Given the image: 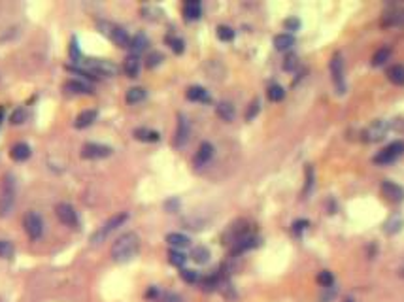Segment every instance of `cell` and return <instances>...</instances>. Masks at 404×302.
<instances>
[{
  "label": "cell",
  "mask_w": 404,
  "mask_h": 302,
  "mask_svg": "<svg viewBox=\"0 0 404 302\" xmlns=\"http://www.w3.org/2000/svg\"><path fill=\"white\" fill-rule=\"evenodd\" d=\"M138 251H140V238H138L136 233L121 234V236L114 242L112 249H110L112 259H114L116 263H129V261H132L134 257L138 255Z\"/></svg>",
  "instance_id": "obj_1"
},
{
  "label": "cell",
  "mask_w": 404,
  "mask_h": 302,
  "mask_svg": "<svg viewBox=\"0 0 404 302\" xmlns=\"http://www.w3.org/2000/svg\"><path fill=\"white\" fill-rule=\"evenodd\" d=\"M16 206V178L6 174L0 185V217H8Z\"/></svg>",
  "instance_id": "obj_2"
},
{
  "label": "cell",
  "mask_w": 404,
  "mask_h": 302,
  "mask_svg": "<svg viewBox=\"0 0 404 302\" xmlns=\"http://www.w3.org/2000/svg\"><path fill=\"white\" fill-rule=\"evenodd\" d=\"M98 29L104 36H108L117 47H129L131 46V38L123 27L112 23V21H98Z\"/></svg>",
  "instance_id": "obj_3"
},
{
  "label": "cell",
  "mask_w": 404,
  "mask_h": 302,
  "mask_svg": "<svg viewBox=\"0 0 404 302\" xmlns=\"http://www.w3.org/2000/svg\"><path fill=\"white\" fill-rule=\"evenodd\" d=\"M127 219H129V214H127V212H121V214L112 216L108 221L102 225L100 229H98V231H96V233L91 236V244H93V246H98L100 242H104L110 236V234L116 231L117 227H121V225H123Z\"/></svg>",
  "instance_id": "obj_4"
},
{
  "label": "cell",
  "mask_w": 404,
  "mask_h": 302,
  "mask_svg": "<svg viewBox=\"0 0 404 302\" xmlns=\"http://www.w3.org/2000/svg\"><path fill=\"white\" fill-rule=\"evenodd\" d=\"M85 70L87 72H91L94 78L98 79V76H106V78L117 76L119 66H117L116 62L104 61V59H89V61L85 62Z\"/></svg>",
  "instance_id": "obj_5"
},
{
  "label": "cell",
  "mask_w": 404,
  "mask_h": 302,
  "mask_svg": "<svg viewBox=\"0 0 404 302\" xmlns=\"http://www.w3.org/2000/svg\"><path fill=\"white\" fill-rule=\"evenodd\" d=\"M331 74H333V83L336 93H346V78H344V59L340 53H334L331 59Z\"/></svg>",
  "instance_id": "obj_6"
},
{
  "label": "cell",
  "mask_w": 404,
  "mask_h": 302,
  "mask_svg": "<svg viewBox=\"0 0 404 302\" xmlns=\"http://www.w3.org/2000/svg\"><path fill=\"white\" fill-rule=\"evenodd\" d=\"M23 227L25 233L29 234L31 240H38L42 233H44V221L36 212H27L23 217Z\"/></svg>",
  "instance_id": "obj_7"
},
{
  "label": "cell",
  "mask_w": 404,
  "mask_h": 302,
  "mask_svg": "<svg viewBox=\"0 0 404 302\" xmlns=\"http://www.w3.org/2000/svg\"><path fill=\"white\" fill-rule=\"evenodd\" d=\"M404 153V142L402 140H398V142H393V144H389L383 151H380L378 155L374 157V163L378 164H389L396 161L398 157Z\"/></svg>",
  "instance_id": "obj_8"
},
{
  "label": "cell",
  "mask_w": 404,
  "mask_h": 302,
  "mask_svg": "<svg viewBox=\"0 0 404 302\" xmlns=\"http://www.w3.org/2000/svg\"><path fill=\"white\" fill-rule=\"evenodd\" d=\"M389 127L391 125L387 121H383V119H378V121H374L365 132H363V140L368 142V144H376V142H381V140L385 138V134H387Z\"/></svg>",
  "instance_id": "obj_9"
},
{
  "label": "cell",
  "mask_w": 404,
  "mask_h": 302,
  "mask_svg": "<svg viewBox=\"0 0 404 302\" xmlns=\"http://www.w3.org/2000/svg\"><path fill=\"white\" fill-rule=\"evenodd\" d=\"M110 155H112V147L102 146V144L89 142V144L81 147V157L83 159H106Z\"/></svg>",
  "instance_id": "obj_10"
},
{
  "label": "cell",
  "mask_w": 404,
  "mask_h": 302,
  "mask_svg": "<svg viewBox=\"0 0 404 302\" xmlns=\"http://www.w3.org/2000/svg\"><path fill=\"white\" fill-rule=\"evenodd\" d=\"M55 214H57V217H59V221H61V223L68 225V227H76V225H78V212L74 210V206L66 204V202L57 204Z\"/></svg>",
  "instance_id": "obj_11"
},
{
  "label": "cell",
  "mask_w": 404,
  "mask_h": 302,
  "mask_svg": "<svg viewBox=\"0 0 404 302\" xmlns=\"http://www.w3.org/2000/svg\"><path fill=\"white\" fill-rule=\"evenodd\" d=\"M191 136V125L187 121V117L183 114L178 116V129L174 134V146L176 147H183L187 144V140Z\"/></svg>",
  "instance_id": "obj_12"
},
{
  "label": "cell",
  "mask_w": 404,
  "mask_h": 302,
  "mask_svg": "<svg viewBox=\"0 0 404 302\" xmlns=\"http://www.w3.org/2000/svg\"><path fill=\"white\" fill-rule=\"evenodd\" d=\"M381 193H383V196H385L389 202H393V204H398V202L404 200V189L400 185L393 183V181H383V183H381Z\"/></svg>",
  "instance_id": "obj_13"
},
{
  "label": "cell",
  "mask_w": 404,
  "mask_h": 302,
  "mask_svg": "<svg viewBox=\"0 0 404 302\" xmlns=\"http://www.w3.org/2000/svg\"><path fill=\"white\" fill-rule=\"evenodd\" d=\"M214 146H212L210 142H202L200 147H198V151H196V155H194V166L196 168H202V166H206V164L212 161V157H214Z\"/></svg>",
  "instance_id": "obj_14"
},
{
  "label": "cell",
  "mask_w": 404,
  "mask_h": 302,
  "mask_svg": "<svg viewBox=\"0 0 404 302\" xmlns=\"http://www.w3.org/2000/svg\"><path fill=\"white\" fill-rule=\"evenodd\" d=\"M183 16L187 21H196L202 16V6L198 0H187L183 4Z\"/></svg>",
  "instance_id": "obj_15"
},
{
  "label": "cell",
  "mask_w": 404,
  "mask_h": 302,
  "mask_svg": "<svg viewBox=\"0 0 404 302\" xmlns=\"http://www.w3.org/2000/svg\"><path fill=\"white\" fill-rule=\"evenodd\" d=\"M259 240H257L255 236H251V234H246L244 238H240L238 242H234L233 244V253L234 255H238V253H244V251H248V249L255 248Z\"/></svg>",
  "instance_id": "obj_16"
},
{
  "label": "cell",
  "mask_w": 404,
  "mask_h": 302,
  "mask_svg": "<svg viewBox=\"0 0 404 302\" xmlns=\"http://www.w3.org/2000/svg\"><path fill=\"white\" fill-rule=\"evenodd\" d=\"M96 116H98L96 110H83V112L76 117V121H74L76 129H87V127H91V125L96 121Z\"/></svg>",
  "instance_id": "obj_17"
},
{
  "label": "cell",
  "mask_w": 404,
  "mask_h": 302,
  "mask_svg": "<svg viewBox=\"0 0 404 302\" xmlns=\"http://www.w3.org/2000/svg\"><path fill=\"white\" fill-rule=\"evenodd\" d=\"M123 70L129 78H136L140 74V59L136 55H129L123 62Z\"/></svg>",
  "instance_id": "obj_18"
},
{
  "label": "cell",
  "mask_w": 404,
  "mask_h": 302,
  "mask_svg": "<svg viewBox=\"0 0 404 302\" xmlns=\"http://www.w3.org/2000/svg\"><path fill=\"white\" fill-rule=\"evenodd\" d=\"M148 46H149L148 36H146L144 32H138V34H136V36L131 40V46H129V47L132 49V55H136V57H138L142 51H146V49H148Z\"/></svg>",
  "instance_id": "obj_19"
},
{
  "label": "cell",
  "mask_w": 404,
  "mask_h": 302,
  "mask_svg": "<svg viewBox=\"0 0 404 302\" xmlns=\"http://www.w3.org/2000/svg\"><path fill=\"white\" fill-rule=\"evenodd\" d=\"M64 89L72 94H93V89L85 83H81L78 79H68L66 83H64Z\"/></svg>",
  "instance_id": "obj_20"
},
{
  "label": "cell",
  "mask_w": 404,
  "mask_h": 302,
  "mask_svg": "<svg viewBox=\"0 0 404 302\" xmlns=\"http://www.w3.org/2000/svg\"><path fill=\"white\" fill-rule=\"evenodd\" d=\"M10 157L17 161V163H21V161H27L29 157H31V147L23 144V142H19L16 146L12 147V151H10Z\"/></svg>",
  "instance_id": "obj_21"
},
{
  "label": "cell",
  "mask_w": 404,
  "mask_h": 302,
  "mask_svg": "<svg viewBox=\"0 0 404 302\" xmlns=\"http://www.w3.org/2000/svg\"><path fill=\"white\" fill-rule=\"evenodd\" d=\"M166 242L172 246V249H183V248H189V246H191V240L187 238L185 234H179V233L166 234Z\"/></svg>",
  "instance_id": "obj_22"
},
{
  "label": "cell",
  "mask_w": 404,
  "mask_h": 302,
  "mask_svg": "<svg viewBox=\"0 0 404 302\" xmlns=\"http://www.w3.org/2000/svg\"><path fill=\"white\" fill-rule=\"evenodd\" d=\"M187 98L193 102H210V96H208V91L200 85H193L187 89Z\"/></svg>",
  "instance_id": "obj_23"
},
{
  "label": "cell",
  "mask_w": 404,
  "mask_h": 302,
  "mask_svg": "<svg viewBox=\"0 0 404 302\" xmlns=\"http://www.w3.org/2000/svg\"><path fill=\"white\" fill-rule=\"evenodd\" d=\"M295 46V38H293V34H278L276 38H274V47L278 49V51H289L291 47Z\"/></svg>",
  "instance_id": "obj_24"
},
{
  "label": "cell",
  "mask_w": 404,
  "mask_h": 302,
  "mask_svg": "<svg viewBox=\"0 0 404 302\" xmlns=\"http://www.w3.org/2000/svg\"><path fill=\"white\" fill-rule=\"evenodd\" d=\"M387 78L391 83L395 85H404V66L402 64H395L387 70Z\"/></svg>",
  "instance_id": "obj_25"
},
{
  "label": "cell",
  "mask_w": 404,
  "mask_h": 302,
  "mask_svg": "<svg viewBox=\"0 0 404 302\" xmlns=\"http://www.w3.org/2000/svg\"><path fill=\"white\" fill-rule=\"evenodd\" d=\"M218 116L223 119V121H233L234 116H236V112H234V106L231 102H219L218 104Z\"/></svg>",
  "instance_id": "obj_26"
},
{
  "label": "cell",
  "mask_w": 404,
  "mask_h": 302,
  "mask_svg": "<svg viewBox=\"0 0 404 302\" xmlns=\"http://www.w3.org/2000/svg\"><path fill=\"white\" fill-rule=\"evenodd\" d=\"M383 229H385V233H387V234L398 233V231L402 229V217L398 216V214H393V216H391L387 221H385Z\"/></svg>",
  "instance_id": "obj_27"
},
{
  "label": "cell",
  "mask_w": 404,
  "mask_h": 302,
  "mask_svg": "<svg viewBox=\"0 0 404 302\" xmlns=\"http://www.w3.org/2000/svg\"><path fill=\"white\" fill-rule=\"evenodd\" d=\"M191 259L198 264H206L210 261V251L204 248V246H196V248H193V251H191Z\"/></svg>",
  "instance_id": "obj_28"
},
{
  "label": "cell",
  "mask_w": 404,
  "mask_h": 302,
  "mask_svg": "<svg viewBox=\"0 0 404 302\" xmlns=\"http://www.w3.org/2000/svg\"><path fill=\"white\" fill-rule=\"evenodd\" d=\"M134 138L140 140V142H157L161 136H159V132L149 131V129H136L134 131Z\"/></svg>",
  "instance_id": "obj_29"
},
{
  "label": "cell",
  "mask_w": 404,
  "mask_h": 302,
  "mask_svg": "<svg viewBox=\"0 0 404 302\" xmlns=\"http://www.w3.org/2000/svg\"><path fill=\"white\" fill-rule=\"evenodd\" d=\"M144 98H146V89H142V87H131L127 91V102L129 104H138Z\"/></svg>",
  "instance_id": "obj_30"
},
{
  "label": "cell",
  "mask_w": 404,
  "mask_h": 302,
  "mask_svg": "<svg viewBox=\"0 0 404 302\" xmlns=\"http://www.w3.org/2000/svg\"><path fill=\"white\" fill-rule=\"evenodd\" d=\"M168 261H170V264L181 268V266L187 263V255L185 253H181L179 249H170V251H168Z\"/></svg>",
  "instance_id": "obj_31"
},
{
  "label": "cell",
  "mask_w": 404,
  "mask_h": 302,
  "mask_svg": "<svg viewBox=\"0 0 404 302\" xmlns=\"http://www.w3.org/2000/svg\"><path fill=\"white\" fill-rule=\"evenodd\" d=\"M389 57H391V49H389V47H381V49H378V51L374 53L372 64H374V66H381L383 62L387 61Z\"/></svg>",
  "instance_id": "obj_32"
},
{
  "label": "cell",
  "mask_w": 404,
  "mask_h": 302,
  "mask_svg": "<svg viewBox=\"0 0 404 302\" xmlns=\"http://www.w3.org/2000/svg\"><path fill=\"white\" fill-rule=\"evenodd\" d=\"M268 98L272 102H280L285 98V91H283V87L278 85V83H274V85L268 87Z\"/></svg>",
  "instance_id": "obj_33"
},
{
  "label": "cell",
  "mask_w": 404,
  "mask_h": 302,
  "mask_svg": "<svg viewBox=\"0 0 404 302\" xmlns=\"http://www.w3.org/2000/svg\"><path fill=\"white\" fill-rule=\"evenodd\" d=\"M14 244L8 240H0V259H12L14 257Z\"/></svg>",
  "instance_id": "obj_34"
},
{
  "label": "cell",
  "mask_w": 404,
  "mask_h": 302,
  "mask_svg": "<svg viewBox=\"0 0 404 302\" xmlns=\"http://www.w3.org/2000/svg\"><path fill=\"white\" fill-rule=\"evenodd\" d=\"M166 44L172 47V51L174 53H183V49H185V44H183V40L181 38H174V36H166Z\"/></svg>",
  "instance_id": "obj_35"
},
{
  "label": "cell",
  "mask_w": 404,
  "mask_h": 302,
  "mask_svg": "<svg viewBox=\"0 0 404 302\" xmlns=\"http://www.w3.org/2000/svg\"><path fill=\"white\" fill-rule=\"evenodd\" d=\"M318 283L321 287H331V285H334V276H333V272H329V270H323V272H319L318 274Z\"/></svg>",
  "instance_id": "obj_36"
},
{
  "label": "cell",
  "mask_w": 404,
  "mask_h": 302,
  "mask_svg": "<svg viewBox=\"0 0 404 302\" xmlns=\"http://www.w3.org/2000/svg\"><path fill=\"white\" fill-rule=\"evenodd\" d=\"M218 38L221 42H231L234 38V31L227 25H219L218 27Z\"/></svg>",
  "instance_id": "obj_37"
},
{
  "label": "cell",
  "mask_w": 404,
  "mask_h": 302,
  "mask_svg": "<svg viewBox=\"0 0 404 302\" xmlns=\"http://www.w3.org/2000/svg\"><path fill=\"white\" fill-rule=\"evenodd\" d=\"M334 296H336V287H323V293L319 296V302H333Z\"/></svg>",
  "instance_id": "obj_38"
},
{
  "label": "cell",
  "mask_w": 404,
  "mask_h": 302,
  "mask_svg": "<svg viewBox=\"0 0 404 302\" xmlns=\"http://www.w3.org/2000/svg\"><path fill=\"white\" fill-rule=\"evenodd\" d=\"M179 276H181V279L187 281V283H196V281H198V274L194 270H189V268H181Z\"/></svg>",
  "instance_id": "obj_39"
},
{
  "label": "cell",
  "mask_w": 404,
  "mask_h": 302,
  "mask_svg": "<svg viewBox=\"0 0 404 302\" xmlns=\"http://www.w3.org/2000/svg\"><path fill=\"white\" fill-rule=\"evenodd\" d=\"M304 172H306V185H304V194H308L312 191V187H314V168L308 164Z\"/></svg>",
  "instance_id": "obj_40"
},
{
  "label": "cell",
  "mask_w": 404,
  "mask_h": 302,
  "mask_svg": "<svg viewBox=\"0 0 404 302\" xmlns=\"http://www.w3.org/2000/svg\"><path fill=\"white\" fill-rule=\"evenodd\" d=\"M259 110H261V102L257 100H253L251 102V104H249V108H248V112H246V119H248V121H251V119H253V117L257 116V114H259Z\"/></svg>",
  "instance_id": "obj_41"
},
{
  "label": "cell",
  "mask_w": 404,
  "mask_h": 302,
  "mask_svg": "<svg viewBox=\"0 0 404 302\" xmlns=\"http://www.w3.org/2000/svg\"><path fill=\"white\" fill-rule=\"evenodd\" d=\"M25 119H27V112L23 108H17L14 114H12V123L14 125H21L25 123Z\"/></svg>",
  "instance_id": "obj_42"
},
{
  "label": "cell",
  "mask_w": 404,
  "mask_h": 302,
  "mask_svg": "<svg viewBox=\"0 0 404 302\" xmlns=\"http://www.w3.org/2000/svg\"><path fill=\"white\" fill-rule=\"evenodd\" d=\"M161 62H163V55L161 53H151V55H148V62H146V64H148L149 68H153V66H157V64H161Z\"/></svg>",
  "instance_id": "obj_43"
},
{
  "label": "cell",
  "mask_w": 404,
  "mask_h": 302,
  "mask_svg": "<svg viewBox=\"0 0 404 302\" xmlns=\"http://www.w3.org/2000/svg\"><path fill=\"white\" fill-rule=\"evenodd\" d=\"M283 25H285V29H287V31L295 32V31H298V27H300V21H298L296 17H289V19H285V21H283Z\"/></svg>",
  "instance_id": "obj_44"
},
{
  "label": "cell",
  "mask_w": 404,
  "mask_h": 302,
  "mask_svg": "<svg viewBox=\"0 0 404 302\" xmlns=\"http://www.w3.org/2000/svg\"><path fill=\"white\" fill-rule=\"evenodd\" d=\"M296 64H298V59H296V55H287V59L283 62V68L285 70H293L296 68Z\"/></svg>",
  "instance_id": "obj_45"
},
{
  "label": "cell",
  "mask_w": 404,
  "mask_h": 302,
  "mask_svg": "<svg viewBox=\"0 0 404 302\" xmlns=\"http://www.w3.org/2000/svg\"><path fill=\"white\" fill-rule=\"evenodd\" d=\"M79 47H78V40L76 38H72V42H70V57L74 59V61H79Z\"/></svg>",
  "instance_id": "obj_46"
},
{
  "label": "cell",
  "mask_w": 404,
  "mask_h": 302,
  "mask_svg": "<svg viewBox=\"0 0 404 302\" xmlns=\"http://www.w3.org/2000/svg\"><path fill=\"white\" fill-rule=\"evenodd\" d=\"M308 221H306V219H302V221H295V225H293V227H295V233L296 234H300L304 231V229H306V227H308Z\"/></svg>",
  "instance_id": "obj_47"
},
{
  "label": "cell",
  "mask_w": 404,
  "mask_h": 302,
  "mask_svg": "<svg viewBox=\"0 0 404 302\" xmlns=\"http://www.w3.org/2000/svg\"><path fill=\"white\" fill-rule=\"evenodd\" d=\"M163 302H183V300H181V296H179V294L168 293V294H164Z\"/></svg>",
  "instance_id": "obj_48"
},
{
  "label": "cell",
  "mask_w": 404,
  "mask_h": 302,
  "mask_svg": "<svg viewBox=\"0 0 404 302\" xmlns=\"http://www.w3.org/2000/svg\"><path fill=\"white\" fill-rule=\"evenodd\" d=\"M2 117H4V108H0V123H2Z\"/></svg>",
  "instance_id": "obj_49"
},
{
  "label": "cell",
  "mask_w": 404,
  "mask_h": 302,
  "mask_svg": "<svg viewBox=\"0 0 404 302\" xmlns=\"http://www.w3.org/2000/svg\"><path fill=\"white\" fill-rule=\"evenodd\" d=\"M400 276H402V278H404V266H402V268H400Z\"/></svg>",
  "instance_id": "obj_50"
},
{
  "label": "cell",
  "mask_w": 404,
  "mask_h": 302,
  "mask_svg": "<svg viewBox=\"0 0 404 302\" xmlns=\"http://www.w3.org/2000/svg\"><path fill=\"white\" fill-rule=\"evenodd\" d=\"M344 302H353V298H346Z\"/></svg>",
  "instance_id": "obj_51"
}]
</instances>
